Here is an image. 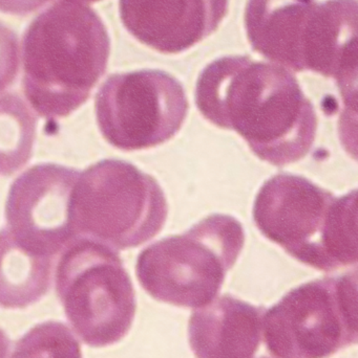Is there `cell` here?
<instances>
[{
    "mask_svg": "<svg viewBox=\"0 0 358 358\" xmlns=\"http://www.w3.org/2000/svg\"><path fill=\"white\" fill-rule=\"evenodd\" d=\"M261 358H269V357H261Z\"/></svg>",
    "mask_w": 358,
    "mask_h": 358,
    "instance_id": "44dd1931",
    "label": "cell"
},
{
    "mask_svg": "<svg viewBox=\"0 0 358 358\" xmlns=\"http://www.w3.org/2000/svg\"><path fill=\"white\" fill-rule=\"evenodd\" d=\"M228 4L229 0H119V10L136 39L162 54H178L212 35Z\"/></svg>",
    "mask_w": 358,
    "mask_h": 358,
    "instance_id": "30bf717a",
    "label": "cell"
},
{
    "mask_svg": "<svg viewBox=\"0 0 358 358\" xmlns=\"http://www.w3.org/2000/svg\"><path fill=\"white\" fill-rule=\"evenodd\" d=\"M13 358H82L81 347L61 322L38 324L17 341Z\"/></svg>",
    "mask_w": 358,
    "mask_h": 358,
    "instance_id": "2e32d148",
    "label": "cell"
},
{
    "mask_svg": "<svg viewBox=\"0 0 358 358\" xmlns=\"http://www.w3.org/2000/svg\"><path fill=\"white\" fill-rule=\"evenodd\" d=\"M265 309L225 294L197 309L188 325L197 358H254L263 336Z\"/></svg>",
    "mask_w": 358,
    "mask_h": 358,
    "instance_id": "7c38bea8",
    "label": "cell"
},
{
    "mask_svg": "<svg viewBox=\"0 0 358 358\" xmlns=\"http://www.w3.org/2000/svg\"><path fill=\"white\" fill-rule=\"evenodd\" d=\"M357 273L303 284L265 311V346L275 358H328L357 344Z\"/></svg>",
    "mask_w": 358,
    "mask_h": 358,
    "instance_id": "52a82bcc",
    "label": "cell"
},
{
    "mask_svg": "<svg viewBox=\"0 0 358 358\" xmlns=\"http://www.w3.org/2000/svg\"><path fill=\"white\" fill-rule=\"evenodd\" d=\"M76 1H84V2H97L99 1V0H76Z\"/></svg>",
    "mask_w": 358,
    "mask_h": 358,
    "instance_id": "ffe728a7",
    "label": "cell"
},
{
    "mask_svg": "<svg viewBox=\"0 0 358 358\" xmlns=\"http://www.w3.org/2000/svg\"><path fill=\"white\" fill-rule=\"evenodd\" d=\"M18 71V38L0 21V92L14 83Z\"/></svg>",
    "mask_w": 358,
    "mask_h": 358,
    "instance_id": "e0dca14e",
    "label": "cell"
},
{
    "mask_svg": "<svg viewBox=\"0 0 358 358\" xmlns=\"http://www.w3.org/2000/svg\"><path fill=\"white\" fill-rule=\"evenodd\" d=\"M244 243L245 233L237 219L212 215L184 234L143 250L137 259V278L155 300L202 308L218 296Z\"/></svg>",
    "mask_w": 358,
    "mask_h": 358,
    "instance_id": "277c9868",
    "label": "cell"
},
{
    "mask_svg": "<svg viewBox=\"0 0 358 358\" xmlns=\"http://www.w3.org/2000/svg\"><path fill=\"white\" fill-rule=\"evenodd\" d=\"M187 111L188 100L182 84L157 69L113 73L95 96L101 134L123 151L167 142L180 131Z\"/></svg>",
    "mask_w": 358,
    "mask_h": 358,
    "instance_id": "ba28073f",
    "label": "cell"
},
{
    "mask_svg": "<svg viewBox=\"0 0 358 358\" xmlns=\"http://www.w3.org/2000/svg\"><path fill=\"white\" fill-rule=\"evenodd\" d=\"M53 258L23 248L8 229L0 231V307L22 309L48 294Z\"/></svg>",
    "mask_w": 358,
    "mask_h": 358,
    "instance_id": "5bb4252c",
    "label": "cell"
},
{
    "mask_svg": "<svg viewBox=\"0 0 358 358\" xmlns=\"http://www.w3.org/2000/svg\"><path fill=\"white\" fill-rule=\"evenodd\" d=\"M357 0L317 1L305 25L298 71L332 78L350 99L357 94Z\"/></svg>",
    "mask_w": 358,
    "mask_h": 358,
    "instance_id": "8fae6325",
    "label": "cell"
},
{
    "mask_svg": "<svg viewBox=\"0 0 358 358\" xmlns=\"http://www.w3.org/2000/svg\"><path fill=\"white\" fill-rule=\"evenodd\" d=\"M315 0H248L245 27L252 48L298 71L301 42Z\"/></svg>",
    "mask_w": 358,
    "mask_h": 358,
    "instance_id": "4fadbf2b",
    "label": "cell"
},
{
    "mask_svg": "<svg viewBox=\"0 0 358 358\" xmlns=\"http://www.w3.org/2000/svg\"><path fill=\"white\" fill-rule=\"evenodd\" d=\"M55 281L67 321L84 344L111 346L128 334L136 294L117 250L79 236L63 250Z\"/></svg>",
    "mask_w": 358,
    "mask_h": 358,
    "instance_id": "8992f818",
    "label": "cell"
},
{
    "mask_svg": "<svg viewBox=\"0 0 358 358\" xmlns=\"http://www.w3.org/2000/svg\"><path fill=\"white\" fill-rule=\"evenodd\" d=\"M261 233L300 262L322 271L357 265V193L336 196L309 179L277 174L256 195Z\"/></svg>",
    "mask_w": 358,
    "mask_h": 358,
    "instance_id": "3957f363",
    "label": "cell"
},
{
    "mask_svg": "<svg viewBox=\"0 0 358 358\" xmlns=\"http://www.w3.org/2000/svg\"><path fill=\"white\" fill-rule=\"evenodd\" d=\"M109 52L106 27L92 8L76 0L55 2L23 34L25 98L39 117H67L90 99Z\"/></svg>",
    "mask_w": 358,
    "mask_h": 358,
    "instance_id": "7a4b0ae2",
    "label": "cell"
},
{
    "mask_svg": "<svg viewBox=\"0 0 358 358\" xmlns=\"http://www.w3.org/2000/svg\"><path fill=\"white\" fill-rule=\"evenodd\" d=\"M36 127L37 119L18 94L0 96V176H13L29 163Z\"/></svg>",
    "mask_w": 358,
    "mask_h": 358,
    "instance_id": "9a60e30c",
    "label": "cell"
},
{
    "mask_svg": "<svg viewBox=\"0 0 358 358\" xmlns=\"http://www.w3.org/2000/svg\"><path fill=\"white\" fill-rule=\"evenodd\" d=\"M195 104L207 121L237 132L259 159L277 167L304 159L315 144V107L280 65L218 59L198 79Z\"/></svg>",
    "mask_w": 358,
    "mask_h": 358,
    "instance_id": "6da1fadb",
    "label": "cell"
},
{
    "mask_svg": "<svg viewBox=\"0 0 358 358\" xmlns=\"http://www.w3.org/2000/svg\"><path fill=\"white\" fill-rule=\"evenodd\" d=\"M78 237L116 250L137 248L161 231L165 194L153 176L120 159H103L80 172L71 196Z\"/></svg>",
    "mask_w": 358,
    "mask_h": 358,
    "instance_id": "5b68a950",
    "label": "cell"
},
{
    "mask_svg": "<svg viewBox=\"0 0 358 358\" xmlns=\"http://www.w3.org/2000/svg\"><path fill=\"white\" fill-rule=\"evenodd\" d=\"M79 170L40 164L15 179L6 203L8 229L21 246L40 256H56L75 238L71 196Z\"/></svg>",
    "mask_w": 358,
    "mask_h": 358,
    "instance_id": "9c48e42d",
    "label": "cell"
},
{
    "mask_svg": "<svg viewBox=\"0 0 358 358\" xmlns=\"http://www.w3.org/2000/svg\"><path fill=\"white\" fill-rule=\"evenodd\" d=\"M11 341L0 328V358H10Z\"/></svg>",
    "mask_w": 358,
    "mask_h": 358,
    "instance_id": "d6986e66",
    "label": "cell"
},
{
    "mask_svg": "<svg viewBox=\"0 0 358 358\" xmlns=\"http://www.w3.org/2000/svg\"><path fill=\"white\" fill-rule=\"evenodd\" d=\"M50 0H0V12L25 16L35 12Z\"/></svg>",
    "mask_w": 358,
    "mask_h": 358,
    "instance_id": "ac0fdd59",
    "label": "cell"
}]
</instances>
